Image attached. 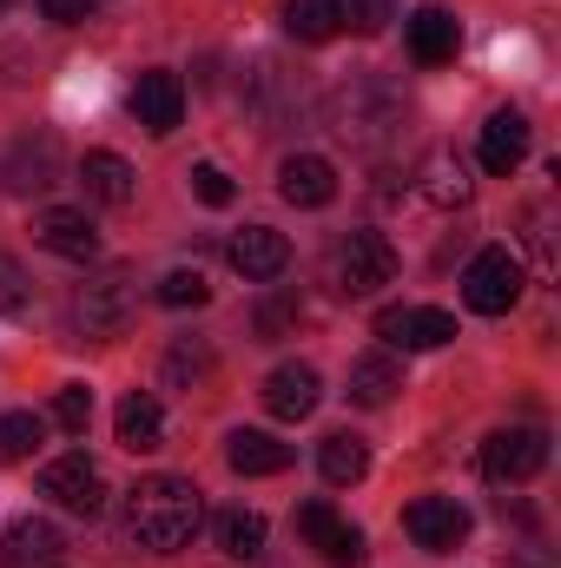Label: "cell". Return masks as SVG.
Masks as SVG:
<instances>
[{
	"label": "cell",
	"mask_w": 561,
	"mask_h": 568,
	"mask_svg": "<svg viewBox=\"0 0 561 568\" xmlns=\"http://www.w3.org/2000/svg\"><path fill=\"white\" fill-rule=\"evenodd\" d=\"M330 133L350 140L357 152H384V145L404 133V93L377 73H357L330 93Z\"/></svg>",
	"instance_id": "obj_2"
},
{
	"label": "cell",
	"mask_w": 561,
	"mask_h": 568,
	"mask_svg": "<svg viewBox=\"0 0 561 568\" xmlns=\"http://www.w3.org/2000/svg\"><path fill=\"white\" fill-rule=\"evenodd\" d=\"M120 449H133V456H152L159 443H165V410H159V397L152 390H133V397H120Z\"/></svg>",
	"instance_id": "obj_19"
},
{
	"label": "cell",
	"mask_w": 561,
	"mask_h": 568,
	"mask_svg": "<svg viewBox=\"0 0 561 568\" xmlns=\"http://www.w3.org/2000/svg\"><path fill=\"white\" fill-rule=\"evenodd\" d=\"M404 536L429 549V556H442V549H456L462 536H469V509L456 503V496H417L410 509H404Z\"/></svg>",
	"instance_id": "obj_10"
},
{
	"label": "cell",
	"mask_w": 561,
	"mask_h": 568,
	"mask_svg": "<svg viewBox=\"0 0 561 568\" xmlns=\"http://www.w3.org/2000/svg\"><path fill=\"white\" fill-rule=\"evenodd\" d=\"M225 463H232L238 476H284V469H290V443L265 436V429H232V436H225Z\"/></svg>",
	"instance_id": "obj_18"
},
{
	"label": "cell",
	"mask_w": 561,
	"mask_h": 568,
	"mask_svg": "<svg viewBox=\"0 0 561 568\" xmlns=\"http://www.w3.org/2000/svg\"><path fill=\"white\" fill-rule=\"evenodd\" d=\"M456 47H462V27H456L449 7H417L410 13V53H417L422 67H449Z\"/></svg>",
	"instance_id": "obj_17"
},
{
	"label": "cell",
	"mask_w": 561,
	"mask_h": 568,
	"mask_svg": "<svg viewBox=\"0 0 561 568\" xmlns=\"http://www.w3.org/2000/svg\"><path fill=\"white\" fill-rule=\"evenodd\" d=\"M205 523V503L185 476H145L140 489H126V536L152 549V556H172L198 536Z\"/></svg>",
	"instance_id": "obj_1"
},
{
	"label": "cell",
	"mask_w": 561,
	"mask_h": 568,
	"mask_svg": "<svg viewBox=\"0 0 561 568\" xmlns=\"http://www.w3.org/2000/svg\"><path fill=\"white\" fill-rule=\"evenodd\" d=\"M417 192L429 199V205L456 212V205H469V192H476V185H469V165H462L449 145H436V152L417 165Z\"/></svg>",
	"instance_id": "obj_16"
},
{
	"label": "cell",
	"mask_w": 561,
	"mask_h": 568,
	"mask_svg": "<svg viewBox=\"0 0 561 568\" xmlns=\"http://www.w3.org/2000/svg\"><path fill=\"white\" fill-rule=\"evenodd\" d=\"M317 556H324L330 568H357V562H364V529H350V523H337V529H330V536L317 542Z\"/></svg>",
	"instance_id": "obj_34"
},
{
	"label": "cell",
	"mask_w": 561,
	"mask_h": 568,
	"mask_svg": "<svg viewBox=\"0 0 561 568\" xmlns=\"http://www.w3.org/2000/svg\"><path fill=\"white\" fill-rule=\"evenodd\" d=\"M53 424L67 429V436H86V424H93V390H86V384H60V397H53Z\"/></svg>",
	"instance_id": "obj_33"
},
{
	"label": "cell",
	"mask_w": 561,
	"mask_h": 568,
	"mask_svg": "<svg viewBox=\"0 0 561 568\" xmlns=\"http://www.w3.org/2000/svg\"><path fill=\"white\" fill-rule=\"evenodd\" d=\"M542 463H549V436L536 424H509L496 429L489 443H482V476L489 483H529V476H542Z\"/></svg>",
	"instance_id": "obj_6"
},
{
	"label": "cell",
	"mask_w": 561,
	"mask_h": 568,
	"mask_svg": "<svg viewBox=\"0 0 561 568\" xmlns=\"http://www.w3.org/2000/svg\"><path fill=\"white\" fill-rule=\"evenodd\" d=\"M40 436H47V424H40L33 410H7V417H0V469H7V463H27V456L40 449Z\"/></svg>",
	"instance_id": "obj_27"
},
{
	"label": "cell",
	"mask_w": 561,
	"mask_h": 568,
	"mask_svg": "<svg viewBox=\"0 0 561 568\" xmlns=\"http://www.w3.org/2000/svg\"><path fill=\"white\" fill-rule=\"evenodd\" d=\"M297 311H304V304H297V297H272V304H265V311H258V331H265V337H284V331H290V324H297Z\"/></svg>",
	"instance_id": "obj_37"
},
{
	"label": "cell",
	"mask_w": 561,
	"mask_h": 568,
	"mask_svg": "<svg viewBox=\"0 0 561 568\" xmlns=\"http://www.w3.org/2000/svg\"><path fill=\"white\" fill-rule=\"evenodd\" d=\"M33 311V278L13 252H0V317H27Z\"/></svg>",
	"instance_id": "obj_32"
},
{
	"label": "cell",
	"mask_w": 561,
	"mask_h": 568,
	"mask_svg": "<svg viewBox=\"0 0 561 568\" xmlns=\"http://www.w3.org/2000/svg\"><path fill=\"white\" fill-rule=\"evenodd\" d=\"M225 258H232V272L245 284H272L290 265V245H284V232H272V225H245V232H232Z\"/></svg>",
	"instance_id": "obj_12"
},
{
	"label": "cell",
	"mask_w": 561,
	"mask_h": 568,
	"mask_svg": "<svg viewBox=\"0 0 561 568\" xmlns=\"http://www.w3.org/2000/svg\"><path fill=\"white\" fill-rule=\"evenodd\" d=\"M337 523H344V516H337V509H330L324 496H310V503H297V536H304L310 549H317V542H324V536H330Z\"/></svg>",
	"instance_id": "obj_36"
},
{
	"label": "cell",
	"mask_w": 561,
	"mask_h": 568,
	"mask_svg": "<svg viewBox=\"0 0 561 568\" xmlns=\"http://www.w3.org/2000/svg\"><path fill=\"white\" fill-rule=\"evenodd\" d=\"M0 568H67V536L47 516H20L7 529V562Z\"/></svg>",
	"instance_id": "obj_15"
},
{
	"label": "cell",
	"mask_w": 561,
	"mask_h": 568,
	"mask_svg": "<svg viewBox=\"0 0 561 568\" xmlns=\"http://www.w3.org/2000/svg\"><path fill=\"white\" fill-rule=\"evenodd\" d=\"M93 7H100V0H40V20H53V27H80Z\"/></svg>",
	"instance_id": "obj_38"
},
{
	"label": "cell",
	"mask_w": 561,
	"mask_h": 568,
	"mask_svg": "<svg viewBox=\"0 0 561 568\" xmlns=\"http://www.w3.org/2000/svg\"><path fill=\"white\" fill-rule=\"evenodd\" d=\"M152 297H159L165 311H198V304L212 297V284H205V272H198V265H192V272L178 265V272H165V278L152 284Z\"/></svg>",
	"instance_id": "obj_30"
},
{
	"label": "cell",
	"mask_w": 561,
	"mask_h": 568,
	"mask_svg": "<svg viewBox=\"0 0 561 568\" xmlns=\"http://www.w3.org/2000/svg\"><path fill=\"white\" fill-rule=\"evenodd\" d=\"M397 390H404V364H397L390 351H364V357L350 364V404H364V410H384Z\"/></svg>",
	"instance_id": "obj_21"
},
{
	"label": "cell",
	"mask_w": 561,
	"mask_h": 568,
	"mask_svg": "<svg viewBox=\"0 0 561 568\" xmlns=\"http://www.w3.org/2000/svg\"><path fill=\"white\" fill-rule=\"evenodd\" d=\"M390 278H397V252H390L384 232H350L337 245V284L350 297H370V291H384Z\"/></svg>",
	"instance_id": "obj_7"
},
{
	"label": "cell",
	"mask_w": 561,
	"mask_h": 568,
	"mask_svg": "<svg viewBox=\"0 0 561 568\" xmlns=\"http://www.w3.org/2000/svg\"><path fill=\"white\" fill-rule=\"evenodd\" d=\"M133 278L126 272H106V278L80 284V297H73V324H80V337H93V344H106V337H120L126 324H133Z\"/></svg>",
	"instance_id": "obj_4"
},
{
	"label": "cell",
	"mask_w": 561,
	"mask_h": 568,
	"mask_svg": "<svg viewBox=\"0 0 561 568\" xmlns=\"http://www.w3.org/2000/svg\"><path fill=\"white\" fill-rule=\"evenodd\" d=\"M278 192H284V205L317 212V205H330V199H337V165H330V159H317V152H290V159L278 165Z\"/></svg>",
	"instance_id": "obj_14"
},
{
	"label": "cell",
	"mask_w": 561,
	"mask_h": 568,
	"mask_svg": "<svg viewBox=\"0 0 561 568\" xmlns=\"http://www.w3.org/2000/svg\"><path fill=\"white\" fill-rule=\"evenodd\" d=\"M53 172H60L53 140H33V145H20V152H13V179H7V185H13V192H47V185H60Z\"/></svg>",
	"instance_id": "obj_26"
},
{
	"label": "cell",
	"mask_w": 561,
	"mask_h": 568,
	"mask_svg": "<svg viewBox=\"0 0 561 568\" xmlns=\"http://www.w3.org/2000/svg\"><path fill=\"white\" fill-rule=\"evenodd\" d=\"M377 337H384L390 351H442V344L456 337V317L436 311V304H390V311L377 317Z\"/></svg>",
	"instance_id": "obj_8"
},
{
	"label": "cell",
	"mask_w": 561,
	"mask_h": 568,
	"mask_svg": "<svg viewBox=\"0 0 561 568\" xmlns=\"http://www.w3.org/2000/svg\"><path fill=\"white\" fill-rule=\"evenodd\" d=\"M7 7H13V0H0V13H7Z\"/></svg>",
	"instance_id": "obj_39"
},
{
	"label": "cell",
	"mask_w": 561,
	"mask_h": 568,
	"mask_svg": "<svg viewBox=\"0 0 561 568\" xmlns=\"http://www.w3.org/2000/svg\"><path fill=\"white\" fill-rule=\"evenodd\" d=\"M317 404H324V377H317L310 364H278V371L265 377V410H272L278 424H304Z\"/></svg>",
	"instance_id": "obj_13"
},
{
	"label": "cell",
	"mask_w": 561,
	"mask_h": 568,
	"mask_svg": "<svg viewBox=\"0 0 561 568\" xmlns=\"http://www.w3.org/2000/svg\"><path fill=\"white\" fill-rule=\"evenodd\" d=\"M218 549L232 562H258L265 556V516L258 509H225L218 516Z\"/></svg>",
	"instance_id": "obj_24"
},
{
	"label": "cell",
	"mask_w": 561,
	"mask_h": 568,
	"mask_svg": "<svg viewBox=\"0 0 561 568\" xmlns=\"http://www.w3.org/2000/svg\"><path fill=\"white\" fill-rule=\"evenodd\" d=\"M245 87H252V113L258 120H284V73L272 67V60H252V73H245Z\"/></svg>",
	"instance_id": "obj_31"
},
{
	"label": "cell",
	"mask_w": 561,
	"mask_h": 568,
	"mask_svg": "<svg viewBox=\"0 0 561 568\" xmlns=\"http://www.w3.org/2000/svg\"><path fill=\"white\" fill-rule=\"evenodd\" d=\"M462 297H469L476 317H502V311H516V297H522V258H516L509 245L476 252L469 272H462Z\"/></svg>",
	"instance_id": "obj_3"
},
{
	"label": "cell",
	"mask_w": 561,
	"mask_h": 568,
	"mask_svg": "<svg viewBox=\"0 0 561 568\" xmlns=\"http://www.w3.org/2000/svg\"><path fill=\"white\" fill-rule=\"evenodd\" d=\"M317 469H324V483L350 489V483H364V476H370V449H364L357 436H324V449H317Z\"/></svg>",
	"instance_id": "obj_23"
},
{
	"label": "cell",
	"mask_w": 561,
	"mask_h": 568,
	"mask_svg": "<svg viewBox=\"0 0 561 568\" xmlns=\"http://www.w3.org/2000/svg\"><path fill=\"white\" fill-rule=\"evenodd\" d=\"M284 33L304 40V47L337 40V13H330V0H284Z\"/></svg>",
	"instance_id": "obj_25"
},
{
	"label": "cell",
	"mask_w": 561,
	"mask_h": 568,
	"mask_svg": "<svg viewBox=\"0 0 561 568\" xmlns=\"http://www.w3.org/2000/svg\"><path fill=\"white\" fill-rule=\"evenodd\" d=\"M40 496H53L73 516H100L106 509V476H100V463L86 449H67V456H53L40 469Z\"/></svg>",
	"instance_id": "obj_5"
},
{
	"label": "cell",
	"mask_w": 561,
	"mask_h": 568,
	"mask_svg": "<svg viewBox=\"0 0 561 568\" xmlns=\"http://www.w3.org/2000/svg\"><path fill=\"white\" fill-rule=\"evenodd\" d=\"M80 185H86L100 205H133V199H140V172H133L120 152H86V159H80Z\"/></svg>",
	"instance_id": "obj_20"
},
{
	"label": "cell",
	"mask_w": 561,
	"mask_h": 568,
	"mask_svg": "<svg viewBox=\"0 0 561 568\" xmlns=\"http://www.w3.org/2000/svg\"><path fill=\"white\" fill-rule=\"evenodd\" d=\"M330 13H337V33L350 27V33H384L390 20H397V0H330Z\"/></svg>",
	"instance_id": "obj_29"
},
{
	"label": "cell",
	"mask_w": 561,
	"mask_h": 568,
	"mask_svg": "<svg viewBox=\"0 0 561 568\" xmlns=\"http://www.w3.org/2000/svg\"><path fill=\"white\" fill-rule=\"evenodd\" d=\"M126 106H133V120H140L152 140H172L178 120H185V80L165 73V67H152V73H140V87H133Z\"/></svg>",
	"instance_id": "obj_9"
},
{
	"label": "cell",
	"mask_w": 561,
	"mask_h": 568,
	"mask_svg": "<svg viewBox=\"0 0 561 568\" xmlns=\"http://www.w3.org/2000/svg\"><path fill=\"white\" fill-rule=\"evenodd\" d=\"M33 245H47V252L67 258V265H93V258H100V232H93V219L73 212V205H47V212L33 219Z\"/></svg>",
	"instance_id": "obj_11"
},
{
	"label": "cell",
	"mask_w": 561,
	"mask_h": 568,
	"mask_svg": "<svg viewBox=\"0 0 561 568\" xmlns=\"http://www.w3.org/2000/svg\"><path fill=\"white\" fill-rule=\"evenodd\" d=\"M192 192H198L205 205H232V199H238L232 172H225V165H212V159H198V165H192Z\"/></svg>",
	"instance_id": "obj_35"
},
{
	"label": "cell",
	"mask_w": 561,
	"mask_h": 568,
	"mask_svg": "<svg viewBox=\"0 0 561 568\" xmlns=\"http://www.w3.org/2000/svg\"><path fill=\"white\" fill-rule=\"evenodd\" d=\"M212 377V351L205 344H192V337H178L172 351H165V384H178V390H198Z\"/></svg>",
	"instance_id": "obj_28"
},
{
	"label": "cell",
	"mask_w": 561,
	"mask_h": 568,
	"mask_svg": "<svg viewBox=\"0 0 561 568\" xmlns=\"http://www.w3.org/2000/svg\"><path fill=\"white\" fill-rule=\"evenodd\" d=\"M529 159V120L522 113H489L482 126V165L489 172H516Z\"/></svg>",
	"instance_id": "obj_22"
}]
</instances>
